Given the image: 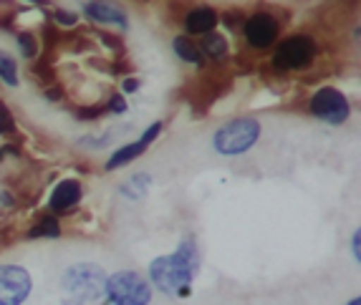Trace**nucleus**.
I'll list each match as a JSON object with an SVG mask.
<instances>
[{"mask_svg":"<svg viewBox=\"0 0 361 305\" xmlns=\"http://www.w3.org/2000/svg\"><path fill=\"white\" fill-rule=\"evenodd\" d=\"M200 268V252L195 239H185L172 255L152 260L149 280L152 285L164 295H185L192 285V278Z\"/></svg>","mask_w":361,"mask_h":305,"instance_id":"f257e3e1","label":"nucleus"},{"mask_svg":"<svg viewBox=\"0 0 361 305\" xmlns=\"http://www.w3.org/2000/svg\"><path fill=\"white\" fill-rule=\"evenodd\" d=\"M106 278L109 275L104 273V268H99L97 263H76L63 270L61 287H63V293L71 298V303H78V305L97 303L99 298H104Z\"/></svg>","mask_w":361,"mask_h":305,"instance_id":"f03ea898","label":"nucleus"},{"mask_svg":"<svg viewBox=\"0 0 361 305\" xmlns=\"http://www.w3.org/2000/svg\"><path fill=\"white\" fill-rule=\"evenodd\" d=\"M260 139V121L253 116H238V119L228 121L215 132L212 137V147L217 154L223 156H238L245 154L247 149H253Z\"/></svg>","mask_w":361,"mask_h":305,"instance_id":"7ed1b4c3","label":"nucleus"},{"mask_svg":"<svg viewBox=\"0 0 361 305\" xmlns=\"http://www.w3.org/2000/svg\"><path fill=\"white\" fill-rule=\"evenodd\" d=\"M106 300L111 305H149L152 285L137 270H119L106 278Z\"/></svg>","mask_w":361,"mask_h":305,"instance_id":"20e7f679","label":"nucleus"},{"mask_svg":"<svg viewBox=\"0 0 361 305\" xmlns=\"http://www.w3.org/2000/svg\"><path fill=\"white\" fill-rule=\"evenodd\" d=\"M311 114L316 116V119L326 121V124L338 126L349 119L351 106H349V101H346V96H343L341 91L326 86V89H319L316 94H313Z\"/></svg>","mask_w":361,"mask_h":305,"instance_id":"39448f33","label":"nucleus"},{"mask_svg":"<svg viewBox=\"0 0 361 305\" xmlns=\"http://www.w3.org/2000/svg\"><path fill=\"white\" fill-rule=\"evenodd\" d=\"M33 280L20 265H0V305H23L30 298Z\"/></svg>","mask_w":361,"mask_h":305,"instance_id":"423d86ee","label":"nucleus"},{"mask_svg":"<svg viewBox=\"0 0 361 305\" xmlns=\"http://www.w3.org/2000/svg\"><path fill=\"white\" fill-rule=\"evenodd\" d=\"M313 61V41L306 36H293L286 38L281 46L276 48L273 63L283 71H293V68H306Z\"/></svg>","mask_w":361,"mask_h":305,"instance_id":"0eeeda50","label":"nucleus"},{"mask_svg":"<svg viewBox=\"0 0 361 305\" xmlns=\"http://www.w3.org/2000/svg\"><path fill=\"white\" fill-rule=\"evenodd\" d=\"M162 134V124L159 121H154V124L147 129L145 134H142V139L134 144H127V147H121V149H116L114 154L109 156L106 162V169H119V167H127L129 162H134L137 156H142L147 151V147H149L152 142H154L157 137Z\"/></svg>","mask_w":361,"mask_h":305,"instance_id":"6e6552de","label":"nucleus"},{"mask_svg":"<svg viewBox=\"0 0 361 305\" xmlns=\"http://www.w3.org/2000/svg\"><path fill=\"white\" fill-rule=\"evenodd\" d=\"M278 36V23L268 13H255L245 23V41L253 48H268Z\"/></svg>","mask_w":361,"mask_h":305,"instance_id":"1a4fd4ad","label":"nucleus"},{"mask_svg":"<svg viewBox=\"0 0 361 305\" xmlns=\"http://www.w3.org/2000/svg\"><path fill=\"white\" fill-rule=\"evenodd\" d=\"M84 13L91 20H97V23L119 25V28H124V30L129 28L127 15H124V11H119L116 6H106V3H86Z\"/></svg>","mask_w":361,"mask_h":305,"instance_id":"9d476101","label":"nucleus"},{"mask_svg":"<svg viewBox=\"0 0 361 305\" xmlns=\"http://www.w3.org/2000/svg\"><path fill=\"white\" fill-rule=\"evenodd\" d=\"M78 199H81V185L76 180H63L54 189V194H51V210L63 212L68 207H73Z\"/></svg>","mask_w":361,"mask_h":305,"instance_id":"9b49d317","label":"nucleus"},{"mask_svg":"<svg viewBox=\"0 0 361 305\" xmlns=\"http://www.w3.org/2000/svg\"><path fill=\"white\" fill-rule=\"evenodd\" d=\"M217 25V13L212 8H197V11H190L185 18L187 33L192 36H202V33H212V28Z\"/></svg>","mask_w":361,"mask_h":305,"instance_id":"f8f14e48","label":"nucleus"},{"mask_svg":"<svg viewBox=\"0 0 361 305\" xmlns=\"http://www.w3.org/2000/svg\"><path fill=\"white\" fill-rule=\"evenodd\" d=\"M172 48H175V54L180 56L182 61L192 63V66H202V56H200V48L195 46V43L190 41L187 36H177L175 41H172Z\"/></svg>","mask_w":361,"mask_h":305,"instance_id":"ddd939ff","label":"nucleus"},{"mask_svg":"<svg viewBox=\"0 0 361 305\" xmlns=\"http://www.w3.org/2000/svg\"><path fill=\"white\" fill-rule=\"evenodd\" d=\"M202 54L207 56V58H225L228 56V41H225V36H220V33H210V36L202 38Z\"/></svg>","mask_w":361,"mask_h":305,"instance_id":"4468645a","label":"nucleus"},{"mask_svg":"<svg viewBox=\"0 0 361 305\" xmlns=\"http://www.w3.org/2000/svg\"><path fill=\"white\" fill-rule=\"evenodd\" d=\"M61 237V225L56 217H43L36 228L28 232V239H56Z\"/></svg>","mask_w":361,"mask_h":305,"instance_id":"2eb2a0df","label":"nucleus"},{"mask_svg":"<svg viewBox=\"0 0 361 305\" xmlns=\"http://www.w3.org/2000/svg\"><path fill=\"white\" fill-rule=\"evenodd\" d=\"M0 78L8 86H18V66H16L13 56H8L6 51H0Z\"/></svg>","mask_w":361,"mask_h":305,"instance_id":"dca6fc26","label":"nucleus"},{"mask_svg":"<svg viewBox=\"0 0 361 305\" xmlns=\"http://www.w3.org/2000/svg\"><path fill=\"white\" fill-rule=\"evenodd\" d=\"M351 255H354L356 263L361 260V232H359V230L351 235Z\"/></svg>","mask_w":361,"mask_h":305,"instance_id":"f3484780","label":"nucleus"},{"mask_svg":"<svg viewBox=\"0 0 361 305\" xmlns=\"http://www.w3.org/2000/svg\"><path fill=\"white\" fill-rule=\"evenodd\" d=\"M11 126H13V116H11V111H8V108L3 106V104H0V129H3V132H8Z\"/></svg>","mask_w":361,"mask_h":305,"instance_id":"a211bd4d","label":"nucleus"},{"mask_svg":"<svg viewBox=\"0 0 361 305\" xmlns=\"http://www.w3.org/2000/svg\"><path fill=\"white\" fill-rule=\"evenodd\" d=\"M20 48L25 51V56H36V46H33L30 36H20Z\"/></svg>","mask_w":361,"mask_h":305,"instance_id":"6ab92c4d","label":"nucleus"},{"mask_svg":"<svg viewBox=\"0 0 361 305\" xmlns=\"http://www.w3.org/2000/svg\"><path fill=\"white\" fill-rule=\"evenodd\" d=\"M124 108H127V104H124V99H121V96H114V99H111V104H109V111H116V114H121Z\"/></svg>","mask_w":361,"mask_h":305,"instance_id":"aec40b11","label":"nucleus"},{"mask_svg":"<svg viewBox=\"0 0 361 305\" xmlns=\"http://www.w3.org/2000/svg\"><path fill=\"white\" fill-rule=\"evenodd\" d=\"M56 15H59L61 23H68V25L76 23V15H73V13H63V11H61V13H56Z\"/></svg>","mask_w":361,"mask_h":305,"instance_id":"412c9836","label":"nucleus"},{"mask_svg":"<svg viewBox=\"0 0 361 305\" xmlns=\"http://www.w3.org/2000/svg\"><path fill=\"white\" fill-rule=\"evenodd\" d=\"M137 89H139V81H134V78L124 81V91H137Z\"/></svg>","mask_w":361,"mask_h":305,"instance_id":"4be33fe9","label":"nucleus"},{"mask_svg":"<svg viewBox=\"0 0 361 305\" xmlns=\"http://www.w3.org/2000/svg\"><path fill=\"white\" fill-rule=\"evenodd\" d=\"M0 204H8V207L13 204V197L8 194V192H0Z\"/></svg>","mask_w":361,"mask_h":305,"instance_id":"5701e85b","label":"nucleus"},{"mask_svg":"<svg viewBox=\"0 0 361 305\" xmlns=\"http://www.w3.org/2000/svg\"><path fill=\"white\" fill-rule=\"evenodd\" d=\"M59 94H61L59 89H54V91H46V99H51V101H59Z\"/></svg>","mask_w":361,"mask_h":305,"instance_id":"b1692460","label":"nucleus"},{"mask_svg":"<svg viewBox=\"0 0 361 305\" xmlns=\"http://www.w3.org/2000/svg\"><path fill=\"white\" fill-rule=\"evenodd\" d=\"M349 305H361V300L359 298H351V303Z\"/></svg>","mask_w":361,"mask_h":305,"instance_id":"393cba45","label":"nucleus"}]
</instances>
